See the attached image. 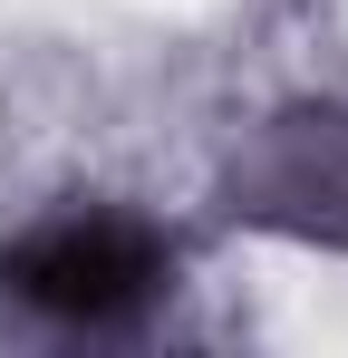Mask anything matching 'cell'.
Wrapping results in <instances>:
<instances>
[{
    "label": "cell",
    "instance_id": "1",
    "mask_svg": "<svg viewBox=\"0 0 348 358\" xmlns=\"http://www.w3.org/2000/svg\"><path fill=\"white\" fill-rule=\"evenodd\" d=\"M165 271H174V252L126 213H49L0 252V291L20 310H39V320H68V329L136 320L165 291Z\"/></svg>",
    "mask_w": 348,
    "mask_h": 358
}]
</instances>
